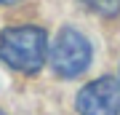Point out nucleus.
I'll list each match as a JSON object with an SVG mask.
<instances>
[{
	"label": "nucleus",
	"mask_w": 120,
	"mask_h": 115,
	"mask_svg": "<svg viewBox=\"0 0 120 115\" xmlns=\"http://www.w3.org/2000/svg\"><path fill=\"white\" fill-rule=\"evenodd\" d=\"M0 59L24 75L38 72L48 59V35L40 27H8L0 32Z\"/></svg>",
	"instance_id": "1"
},
{
	"label": "nucleus",
	"mask_w": 120,
	"mask_h": 115,
	"mask_svg": "<svg viewBox=\"0 0 120 115\" xmlns=\"http://www.w3.org/2000/svg\"><path fill=\"white\" fill-rule=\"evenodd\" d=\"M48 64H51L53 75L61 80L77 78L88 70L91 64V43L83 32L64 27L48 46Z\"/></svg>",
	"instance_id": "2"
},
{
	"label": "nucleus",
	"mask_w": 120,
	"mask_h": 115,
	"mask_svg": "<svg viewBox=\"0 0 120 115\" xmlns=\"http://www.w3.org/2000/svg\"><path fill=\"white\" fill-rule=\"evenodd\" d=\"M75 107L80 115H120V80L104 75L86 83L77 91Z\"/></svg>",
	"instance_id": "3"
},
{
	"label": "nucleus",
	"mask_w": 120,
	"mask_h": 115,
	"mask_svg": "<svg viewBox=\"0 0 120 115\" xmlns=\"http://www.w3.org/2000/svg\"><path fill=\"white\" fill-rule=\"evenodd\" d=\"M86 5L91 11L101 13V16H117L120 13V0H86Z\"/></svg>",
	"instance_id": "4"
},
{
	"label": "nucleus",
	"mask_w": 120,
	"mask_h": 115,
	"mask_svg": "<svg viewBox=\"0 0 120 115\" xmlns=\"http://www.w3.org/2000/svg\"><path fill=\"white\" fill-rule=\"evenodd\" d=\"M16 3H22V0H0V5H16Z\"/></svg>",
	"instance_id": "5"
},
{
	"label": "nucleus",
	"mask_w": 120,
	"mask_h": 115,
	"mask_svg": "<svg viewBox=\"0 0 120 115\" xmlns=\"http://www.w3.org/2000/svg\"><path fill=\"white\" fill-rule=\"evenodd\" d=\"M0 115H5V112H3V110H0Z\"/></svg>",
	"instance_id": "6"
},
{
	"label": "nucleus",
	"mask_w": 120,
	"mask_h": 115,
	"mask_svg": "<svg viewBox=\"0 0 120 115\" xmlns=\"http://www.w3.org/2000/svg\"><path fill=\"white\" fill-rule=\"evenodd\" d=\"M117 80H120V78H117Z\"/></svg>",
	"instance_id": "7"
}]
</instances>
